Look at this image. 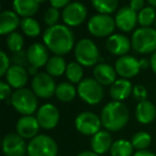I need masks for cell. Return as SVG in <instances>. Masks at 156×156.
<instances>
[{
	"label": "cell",
	"mask_w": 156,
	"mask_h": 156,
	"mask_svg": "<svg viewBox=\"0 0 156 156\" xmlns=\"http://www.w3.org/2000/svg\"><path fill=\"white\" fill-rule=\"evenodd\" d=\"M77 94V88L71 82H61L57 85L55 96L60 102L69 103L75 99Z\"/></svg>",
	"instance_id": "cell-26"
},
{
	"label": "cell",
	"mask_w": 156,
	"mask_h": 156,
	"mask_svg": "<svg viewBox=\"0 0 156 156\" xmlns=\"http://www.w3.org/2000/svg\"><path fill=\"white\" fill-rule=\"evenodd\" d=\"M155 94H156V89H155Z\"/></svg>",
	"instance_id": "cell-50"
},
{
	"label": "cell",
	"mask_w": 156,
	"mask_h": 156,
	"mask_svg": "<svg viewBox=\"0 0 156 156\" xmlns=\"http://www.w3.org/2000/svg\"><path fill=\"white\" fill-rule=\"evenodd\" d=\"M91 3L100 14L109 15L117 10L119 0H91Z\"/></svg>",
	"instance_id": "cell-33"
},
{
	"label": "cell",
	"mask_w": 156,
	"mask_h": 156,
	"mask_svg": "<svg viewBox=\"0 0 156 156\" xmlns=\"http://www.w3.org/2000/svg\"><path fill=\"white\" fill-rule=\"evenodd\" d=\"M28 156H57L58 144L50 136L42 134L28 142Z\"/></svg>",
	"instance_id": "cell-7"
},
{
	"label": "cell",
	"mask_w": 156,
	"mask_h": 156,
	"mask_svg": "<svg viewBox=\"0 0 156 156\" xmlns=\"http://www.w3.org/2000/svg\"><path fill=\"white\" fill-rule=\"evenodd\" d=\"M61 17L67 27H77L86 20L87 8L81 2H71L62 10Z\"/></svg>",
	"instance_id": "cell-11"
},
{
	"label": "cell",
	"mask_w": 156,
	"mask_h": 156,
	"mask_svg": "<svg viewBox=\"0 0 156 156\" xmlns=\"http://www.w3.org/2000/svg\"><path fill=\"white\" fill-rule=\"evenodd\" d=\"M148 2L150 3L151 6H153V8H156V0H148Z\"/></svg>",
	"instance_id": "cell-47"
},
{
	"label": "cell",
	"mask_w": 156,
	"mask_h": 156,
	"mask_svg": "<svg viewBox=\"0 0 156 156\" xmlns=\"http://www.w3.org/2000/svg\"><path fill=\"white\" fill-rule=\"evenodd\" d=\"M136 119L141 124L152 123L156 118V107L151 101L146 100L139 102L135 109Z\"/></svg>",
	"instance_id": "cell-24"
},
{
	"label": "cell",
	"mask_w": 156,
	"mask_h": 156,
	"mask_svg": "<svg viewBox=\"0 0 156 156\" xmlns=\"http://www.w3.org/2000/svg\"><path fill=\"white\" fill-rule=\"evenodd\" d=\"M12 87L6 81H1L0 82V97H1L2 100L11 104V97H12Z\"/></svg>",
	"instance_id": "cell-38"
},
{
	"label": "cell",
	"mask_w": 156,
	"mask_h": 156,
	"mask_svg": "<svg viewBox=\"0 0 156 156\" xmlns=\"http://www.w3.org/2000/svg\"><path fill=\"white\" fill-rule=\"evenodd\" d=\"M28 76H29V73L25 67L12 65L6 71L4 78H6V82L12 88H15L17 90V89L25 88L28 82Z\"/></svg>",
	"instance_id": "cell-18"
},
{
	"label": "cell",
	"mask_w": 156,
	"mask_h": 156,
	"mask_svg": "<svg viewBox=\"0 0 156 156\" xmlns=\"http://www.w3.org/2000/svg\"><path fill=\"white\" fill-rule=\"evenodd\" d=\"M74 55L76 62L85 67L95 66L101 58L97 46L89 38L79 39L74 47Z\"/></svg>",
	"instance_id": "cell-5"
},
{
	"label": "cell",
	"mask_w": 156,
	"mask_h": 156,
	"mask_svg": "<svg viewBox=\"0 0 156 156\" xmlns=\"http://www.w3.org/2000/svg\"><path fill=\"white\" fill-rule=\"evenodd\" d=\"M12 62L14 65L21 66V67H25V68H26V66H29L27 51L21 50V51H18V52H14L12 55Z\"/></svg>",
	"instance_id": "cell-36"
},
{
	"label": "cell",
	"mask_w": 156,
	"mask_h": 156,
	"mask_svg": "<svg viewBox=\"0 0 156 156\" xmlns=\"http://www.w3.org/2000/svg\"><path fill=\"white\" fill-rule=\"evenodd\" d=\"M131 48L137 53L148 54L156 51V29L154 28H138L131 38Z\"/></svg>",
	"instance_id": "cell-4"
},
{
	"label": "cell",
	"mask_w": 156,
	"mask_h": 156,
	"mask_svg": "<svg viewBox=\"0 0 156 156\" xmlns=\"http://www.w3.org/2000/svg\"><path fill=\"white\" fill-rule=\"evenodd\" d=\"M129 6H131L135 12L139 13L140 11L144 8V0H131V1H129Z\"/></svg>",
	"instance_id": "cell-40"
},
{
	"label": "cell",
	"mask_w": 156,
	"mask_h": 156,
	"mask_svg": "<svg viewBox=\"0 0 156 156\" xmlns=\"http://www.w3.org/2000/svg\"><path fill=\"white\" fill-rule=\"evenodd\" d=\"M156 20V12L153 6H144L138 13V23L143 28H150Z\"/></svg>",
	"instance_id": "cell-32"
},
{
	"label": "cell",
	"mask_w": 156,
	"mask_h": 156,
	"mask_svg": "<svg viewBox=\"0 0 156 156\" xmlns=\"http://www.w3.org/2000/svg\"><path fill=\"white\" fill-rule=\"evenodd\" d=\"M27 56L29 65L34 66L36 68L46 66L48 60H49L47 47L41 43H34L30 45L27 49Z\"/></svg>",
	"instance_id": "cell-19"
},
{
	"label": "cell",
	"mask_w": 156,
	"mask_h": 156,
	"mask_svg": "<svg viewBox=\"0 0 156 156\" xmlns=\"http://www.w3.org/2000/svg\"><path fill=\"white\" fill-rule=\"evenodd\" d=\"M102 124L106 131L118 132L126 126L129 120V111L123 102L111 101L107 103L101 113Z\"/></svg>",
	"instance_id": "cell-2"
},
{
	"label": "cell",
	"mask_w": 156,
	"mask_h": 156,
	"mask_svg": "<svg viewBox=\"0 0 156 156\" xmlns=\"http://www.w3.org/2000/svg\"><path fill=\"white\" fill-rule=\"evenodd\" d=\"M57 85L47 72H39L31 81V89L38 98L49 99L55 96Z\"/></svg>",
	"instance_id": "cell-10"
},
{
	"label": "cell",
	"mask_w": 156,
	"mask_h": 156,
	"mask_svg": "<svg viewBox=\"0 0 156 156\" xmlns=\"http://www.w3.org/2000/svg\"><path fill=\"white\" fill-rule=\"evenodd\" d=\"M116 26L123 32H129L138 23V14L131 6H122L115 17Z\"/></svg>",
	"instance_id": "cell-16"
},
{
	"label": "cell",
	"mask_w": 156,
	"mask_h": 156,
	"mask_svg": "<svg viewBox=\"0 0 156 156\" xmlns=\"http://www.w3.org/2000/svg\"><path fill=\"white\" fill-rule=\"evenodd\" d=\"M36 117L41 129H52L60 121V112L56 105L51 103H45L38 109Z\"/></svg>",
	"instance_id": "cell-12"
},
{
	"label": "cell",
	"mask_w": 156,
	"mask_h": 156,
	"mask_svg": "<svg viewBox=\"0 0 156 156\" xmlns=\"http://www.w3.org/2000/svg\"><path fill=\"white\" fill-rule=\"evenodd\" d=\"M36 2H38L39 4H42V3H44V2L46 1V0H36Z\"/></svg>",
	"instance_id": "cell-48"
},
{
	"label": "cell",
	"mask_w": 156,
	"mask_h": 156,
	"mask_svg": "<svg viewBox=\"0 0 156 156\" xmlns=\"http://www.w3.org/2000/svg\"><path fill=\"white\" fill-rule=\"evenodd\" d=\"M0 60H1V67H0V76H4L6 73V71L9 70L10 66V58L6 55V53L4 51L0 52Z\"/></svg>",
	"instance_id": "cell-39"
},
{
	"label": "cell",
	"mask_w": 156,
	"mask_h": 156,
	"mask_svg": "<svg viewBox=\"0 0 156 156\" xmlns=\"http://www.w3.org/2000/svg\"><path fill=\"white\" fill-rule=\"evenodd\" d=\"M78 97L89 105H97L104 98V88L94 78H86L77 86Z\"/></svg>",
	"instance_id": "cell-6"
},
{
	"label": "cell",
	"mask_w": 156,
	"mask_h": 156,
	"mask_svg": "<svg viewBox=\"0 0 156 156\" xmlns=\"http://www.w3.org/2000/svg\"><path fill=\"white\" fill-rule=\"evenodd\" d=\"M67 64L65 63V60L60 55H54L49 58L47 64H46V72L49 76H60L63 73H65Z\"/></svg>",
	"instance_id": "cell-27"
},
{
	"label": "cell",
	"mask_w": 156,
	"mask_h": 156,
	"mask_svg": "<svg viewBox=\"0 0 156 156\" xmlns=\"http://www.w3.org/2000/svg\"><path fill=\"white\" fill-rule=\"evenodd\" d=\"M116 27L117 26H116L115 18L106 14L98 13L93 15L88 21V30L90 34L96 37H109L110 35H112Z\"/></svg>",
	"instance_id": "cell-8"
},
{
	"label": "cell",
	"mask_w": 156,
	"mask_h": 156,
	"mask_svg": "<svg viewBox=\"0 0 156 156\" xmlns=\"http://www.w3.org/2000/svg\"><path fill=\"white\" fill-rule=\"evenodd\" d=\"M133 156H156V154L149 150H143V151H136L135 154Z\"/></svg>",
	"instance_id": "cell-42"
},
{
	"label": "cell",
	"mask_w": 156,
	"mask_h": 156,
	"mask_svg": "<svg viewBox=\"0 0 156 156\" xmlns=\"http://www.w3.org/2000/svg\"><path fill=\"white\" fill-rule=\"evenodd\" d=\"M21 19L14 11L4 10L0 13V34L9 35L21 27Z\"/></svg>",
	"instance_id": "cell-23"
},
{
	"label": "cell",
	"mask_w": 156,
	"mask_h": 156,
	"mask_svg": "<svg viewBox=\"0 0 156 156\" xmlns=\"http://www.w3.org/2000/svg\"><path fill=\"white\" fill-rule=\"evenodd\" d=\"M11 105L21 116H30L38 112V97L29 88L17 89L11 97Z\"/></svg>",
	"instance_id": "cell-3"
},
{
	"label": "cell",
	"mask_w": 156,
	"mask_h": 156,
	"mask_svg": "<svg viewBox=\"0 0 156 156\" xmlns=\"http://www.w3.org/2000/svg\"><path fill=\"white\" fill-rule=\"evenodd\" d=\"M154 25H155V29H156V20H155V23H154Z\"/></svg>",
	"instance_id": "cell-49"
},
{
	"label": "cell",
	"mask_w": 156,
	"mask_h": 156,
	"mask_svg": "<svg viewBox=\"0 0 156 156\" xmlns=\"http://www.w3.org/2000/svg\"><path fill=\"white\" fill-rule=\"evenodd\" d=\"M133 84L127 79H117L110 86L109 94L111 99L117 102H123L133 94Z\"/></svg>",
	"instance_id": "cell-22"
},
{
	"label": "cell",
	"mask_w": 156,
	"mask_h": 156,
	"mask_svg": "<svg viewBox=\"0 0 156 156\" xmlns=\"http://www.w3.org/2000/svg\"><path fill=\"white\" fill-rule=\"evenodd\" d=\"M150 62H151V69L153 70V72L156 74V51L154 53H152L150 58Z\"/></svg>",
	"instance_id": "cell-44"
},
{
	"label": "cell",
	"mask_w": 156,
	"mask_h": 156,
	"mask_svg": "<svg viewBox=\"0 0 156 156\" xmlns=\"http://www.w3.org/2000/svg\"><path fill=\"white\" fill-rule=\"evenodd\" d=\"M133 97L135 100L139 102H142V101H146V97H148V90L146 88L141 84H137V85H134L133 87Z\"/></svg>",
	"instance_id": "cell-37"
},
{
	"label": "cell",
	"mask_w": 156,
	"mask_h": 156,
	"mask_svg": "<svg viewBox=\"0 0 156 156\" xmlns=\"http://www.w3.org/2000/svg\"><path fill=\"white\" fill-rule=\"evenodd\" d=\"M115 69L121 78L128 80L137 76L141 68H140L139 60H137L135 56L126 54L118 58L115 65Z\"/></svg>",
	"instance_id": "cell-14"
},
{
	"label": "cell",
	"mask_w": 156,
	"mask_h": 156,
	"mask_svg": "<svg viewBox=\"0 0 156 156\" xmlns=\"http://www.w3.org/2000/svg\"><path fill=\"white\" fill-rule=\"evenodd\" d=\"M65 76L72 84H79L83 80V68L77 62H71L67 64L65 70Z\"/></svg>",
	"instance_id": "cell-30"
},
{
	"label": "cell",
	"mask_w": 156,
	"mask_h": 156,
	"mask_svg": "<svg viewBox=\"0 0 156 156\" xmlns=\"http://www.w3.org/2000/svg\"><path fill=\"white\" fill-rule=\"evenodd\" d=\"M112 136L111 133L106 129H101L98 133H96L94 136H92L90 146H91V151L98 155L106 154L108 151H110L111 146H112Z\"/></svg>",
	"instance_id": "cell-20"
},
{
	"label": "cell",
	"mask_w": 156,
	"mask_h": 156,
	"mask_svg": "<svg viewBox=\"0 0 156 156\" xmlns=\"http://www.w3.org/2000/svg\"><path fill=\"white\" fill-rule=\"evenodd\" d=\"M50 3V5L52 8H56V9H61L63 8L64 9L67 4L71 3V0H48Z\"/></svg>",
	"instance_id": "cell-41"
},
{
	"label": "cell",
	"mask_w": 156,
	"mask_h": 156,
	"mask_svg": "<svg viewBox=\"0 0 156 156\" xmlns=\"http://www.w3.org/2000/svg\"><path fill=\"white\" fill-rule=\"evenodd\" d=\"M131 142L135 150L137 151L148 150V148L152 144V136L148 132L140 131L134 134L133 137H131Z\"/></svg>",
	"instance_id": "cell-29"
},
{
	"label": "cell",
	"mask_w": 156,
	"mask_h": 156,
	"mask_svg": "<svg viewBox=\"0 0 156 156\" xmlns=\"http://www.w3.org/2000/svg\"><path fill=\"white\" fill-rule=\"evenodd\" d=\"M43 43L55 55L67 54L75 47L74 33L67 25L48 27L43 33Z\"/></svg>",
	"instance_id": "cell-1"
},
{
	"label": "cell",
	"mask_w": 156,
	"mask_h": 156,
	"mask_svg": "<svg viewBox=\"0 0 156 156\" xmlns=\"http://www.w3.org/2000/svg\"><path fill=\"white\" fill-rule=\"evenodd\" d=\"M106 48L111 54L118 56L126 55L131 48V43L125 35L112 34L107 38Z\"/></svg>",
	"instance_id": "cell-17"
},
{
	"label": "cell",
	"mask_w": 156,
	"mask_h": 156,
	"mask_svg": "<svg viewBox=\"0 0 156 156\" xmlns=\"http://www.w3.org/2000/svg\"><path fill=\"white\" fill-rule=\"evenodd\" d=\"M134 150L135 149L129 140L118 139L113 141L109 152L111 156H133L135 154Z\"/></svg>",
	"instance_id": "cell-28"
},
{
	"label": "cell",
	"mask_w": 156,
	"mask_h": 156,
	"mask_svg": "<svg viewBox=\"0 0 156 156\" xmlns=\"http://www.w3.org/2000/svg\"><path fill=\"white\" fill-rule=\"evenodd\" d=\"M6 46L11 51L14 53V52L21 51L25 45V41H24V37L21 33L18 32H13L11 34H9L6 36Z\"/></svg>",
	"instance_id": "cell-34"
},
{
	"label": "cell",
	"mask_w": 156,
	"mask_h": 156,
	"mask_svg": "<svg viewBox=\"0 0 156 156\" xmlns=\"http://www.w3.org/2000/svg\"><path fill=\"white\" fill-rule=\"evenodd\" d=\"M117 74L115 68L107 63H98L94 66V79L103 86H111L117 80Z\"/></svg>",
	"instance_id": "cell-21"
},
{
	"label": "cell",
	"mask_w": 156,
	"mask_h": 156,
	"mask_svg": "<svg viewBox=\"0 0 156 156\" xmlns=\"http://www.w3.org/2000/svg\"><path fill=\"white\" fill-rule=\"evenodd\" d=\"M28 144L17 133L6 134L2 139V151L6 156H25Z\"/></svg>",
	"instance_id": "cell-13"
},
{
	"label": "cell",
	"mask_w": 156,
	"mask_h": 156,
	"mask_svg": "<svg viewBox=\"0 0 156 156\" xmlns=\"http://www.w3.org/2000/svg\"><path fill=\"white\" fill-rule=\"evenodd\" d=\"M60 19V12H59V9L56 8H48L46 10L45 14H44L43 20L44 23L48 27H52V26L58 25V21Z\"/></svg>",
	"instance_id": "cell-35"
},
{
	"label": "cell",
	"mask_w": 156,
	"mask_h": 156,
	"mask_svg": "<svg viewBox=\"0 0 156 156\" xmlns=\"http://www.w3.org/2000/svg\"><path fill=\"white\" fill-rule=\"evenodd\" d=\"M21 29L24 32V34L29 37H36L41 34V26H40L39 21L32 17L21 19Z\"/></svg>",
	"instance_id": "cell-31"
},
{
	"label": "cell",
	"mask_w": 156,
	"mask_h": 156,
	"mask_svg": "<svg viewBox=\"0 0 156 156\" xmlns=\"http://www.w3.org/2000/svg\"><path fill=\"white\" fill-rule=\"evenodd\" d=\"M75 129L85 136H94L102 129V120L92 112H82L75 118Z\"/></svg>",
	"instance_id": "cell-9"
},
{
	"label": "cell",
	"mask_w": 156,
	"mask_h": 156,
	"mask_svg": "<svg viewBox=\"0 0 156 156\" xmlns=\"http://www.w3.org/2000/svg\"><path fill=\"white\" fill-rule=\"evenodd\" d=\"M139 63H140V68H141V69H148L149 67H151L150 60L141 58V60H139Z\"/></svg>",
	"instance_id": "cell-43"
},
{
	"label": "cell",
	"mask_w": 156,
	"mask_h": 156,
	"mask_svg": "<svg viewBox=\"0 0 156 156\" xmlns=\"http://www.w3.org/2000/svg\"><path fill=\"white\" fill-rule=\"evenodd\" d=\"M76 156H101V155L94 153L93 151H83V152H80Z\"/></svg>",
	"instance_id": "cell-46"
},
{
	"label": "cell",
	"mask_w": 156,
	"mask_h": 156,
	"mask_svg": "<svg viewBox=\"0 0 156 156\" xmlns=\"http://www.w3.org/2000/svg\"><path fill=\"white\" fill-rule=\"evenodd\" d=\"M38 69H39V68L34 67V66H31V65H29V66H28V68H27V71H28V73H29V76H36V74L39 73Z\"/></svg>",
	"instance_id": "cell-45"
},
{
	"label": "cell",
	"mask_w": 156,
	"mask_h": 156,
	"mask_svg": "<svg viewBox=\"0 0 156 156\" xmlns=\"http://www.w3.org/2000/svg\"><path fill=\"white\" fill-rule=\"evenodd\" d=\"M40 4L36 0H13V11L23 18L32 17L39 11Z\"/></svg>",
	"instance_id": "cell-25"
},
{
	"label": "cell",
	"mask_w": 156,
	"mask_h": 156,
	"mask_svg": "<svg viewBox=\"0 0 156 156\" xmlns=\"http://www.w3.org/2000/svg\"><path fill=\"white\" fill-rule=\"evenodd\" d=\"M16 133L24 139H33L39 135V131L41 129L40 123L33 115L21 116L15 125Z\"/></svg>",
	"instance_id": "cell-15"
}]
</instances>
